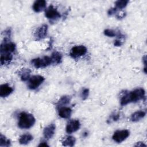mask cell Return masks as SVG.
I'll return each instance as SVG.
<instances>
[{
    "label": "cell",
    "instance_id": "6da1fadb",
    "mask_svg": "<svg viewBox=\"0 0 147 147\" xmlns=\"http://www.w3.org/2000/svg\"><path fill=\"white\" fill-rule=\"evenodd\" d=\"M145 91L142 88H136L131 91L125 92L120 99L121 106H125L129 103L137 102L145 97Z\"/></svg>",
    "mask_w": 147,
    "mask_h": 147
},
{
    "label": "cell",
    "instance_id": "7a4b0ae2",
    "mask_svg": "<svg viewBox=\"0 0 147 147\" xmlns=\"http://www.w3.org/2000/svg\"><path fill=\"white\" fill-rule=\"evenodd\" d=\"M36 119L33 115L30 113L22 112L20 114L18 125L21 129H29L35 123Z\"/></svg>",
    "mask_w": 147,
    "mask_h": 147
},
{
    "label": "cell",
    "instance_id": "3957f363",
    "mask_svg": "<svg viewBox=\"0 0 147 147\" xmlns=\"http://www.w3.org/2000/svg\"><path fill=\"white\" fill-rule=\"evenodd\" d=\"M32 65L36 68H44L52 64L51 57L44 56L43 57H38L33 59L31 61Z\"/></svg>",
    "mask_w": 147,
    "mask_h": 147
},
{
    "label": "cell",
    "instance_id": "277c9868",
    "mask_svg": "<svg viewBox=\"0 0 147 147\" xmlns=\"http://www.w3.org/2000/svg\"><path fill=\"white\" fill-rule=\"evenodd\" d=\"M44 81V78L41 75H33L28 81V87L30 90H36Z\"/></svg>",
    "mask_w": 147,
    "mask_h": 147
},
{
    "label": "cell",
    "instance_id": "5b68a950",
    "mask_svg": "<svg viewBox=\"0 0 147 147\" xmlns=\"http://www.w3.org/2000/svg\"><path fill=\"white\" fill-rule=\"evenodd\" d=\"M87 48L84 45H76L71 49L69 55L74 59L80 57L87 53Z\"/></svg>",
    "mask_w": 147,
    "mask_h": 147
},
{
    "label": "cell",
    "instance_id": "8992f818",
    "mask_svg": "<svg viewBox=\"0 0 147 147\" xmlns=\"http://www.w3.org/2000/svg\"><path fill=\"white\" fill-rule=\"evenodd\" d=\"M130 135V132L128 130H118L115 131L112 137L113 140L117 143H121L125 140Z\"/></svg>",
    "mask_w": 147,
    "mask_h": 147
},
{
    "label": "cell",
    "instance_id": "52a82bcc",
    "mask_svg": "<svg viewBox=\"0 0 147 147\" xmlns=\"http://www.w3.org/2000/svg\"><path fill=\"white\" fill-rule=\"evenodd\" d=\"M15 49V44L11 41H9L7 38H5L4 41L1 45V53H11Z\"/></svg>",
    "mask_w": 147,
    "mask_h": 147
},
{
    "label": "cell",
    "instance_id": "ba28073f",
    "mask_svg": "<svg viewBox=\"0 0 147 147\" xmlns=\"http://www.w3.org/2000/svg\"><path fill=\"white\" fill-rule=\"evenodd\" d=\"M45 17L51 20H56L60 18V13L55 8L53 5L49 6L45 11Z\"/></svg>",
    "mask_w": 147,
    "mask_h": 147
},
{
    "label": "cell",
    "instance_id": "9c48e42d",
    "mask_svg": "<svg viewBox=\"0 0 147 147\" xmlns=\"http://www.w3.org/2000/svg\"><path fill=\"white\" fill-rule=\"evenodd\" d=\"M48 28L47 25L43 24L36 29L34 32V37L37 40H42L47 36Z\"/></svg>",
    "mask_w": 147,
    "mask_h": 147
},
{
    "label": "cell",
    "instance_id": "30bf717a",
    "mask_svg": "<svg viewBox=\"0 0 147 147\" xmlns=\"http://www.w3.org/2000/svg\"><path fill=\"white\" fill-rule=\"evenodd\" d=\"M80 127V123L79 120L72 119L68 122L66 126L65 130L67 133L71 134L78 130Z\"/></svg>",
    "mask_w": 147,
    "mask_h": 147
},
{
    "label": "cell",
    "instance_id": "8fae6325",
    "mask_svg": "<svg viewBox=\"0 0 147 147\" xmlns=\"http://www.w3.org/2000/svg\"><path fill=\"white\" fill-rule=\"evenodd\" d=\"M56 130V125L55 123H51L45 127L43 131L44 137L47 140H49L53 137Z\"/></svg>",
    "mask_w": 147,
    "mask_h": 147
},
{
    "label": "cell",
    "instance_id": "7c38bea8",
    "mask_svg": "<svg viewBox=\"0 0 147 147\" xmlns=\"http://www.w3.org/2000/svg\"><path fill=\"white\" fill-rule=\"evenodd\" d=\"M13 88L7 83L1 84L0 86V96L2 98L9 96L13 92Z\"/></svg>",
    "mask_w": 147,
    "mask_h": 147
},
{
    "label": "cell",
    "instance_id": "4fadbf2b",
    "mask_svg": "<svg viewBox=\"0 0 147 147\" xmlns=\"http://www.w3.org/2000/svg\"><path fill=\"white\" fill-rule=\"evenodd\" d=\"M59 115L62 118H69L72 113V109L66 106H61L58 108Z\"/></svg>",
    "mask_w": 147,
    "mask_h": 147
},
{
    "label": "cell",
    "instance_id": "5bb4252c",
    "mask_svg": "<svg viewBox=\"0 0 147 147\" xmlns=\"http://www.w3.org/2000/svg\"><path fill=\"white\" fill-rule=\"evenodd\" d=\"M47 2L44 0L36 1L33 5V10L36 13L40 12L45 8Z\"/></svg>",
    "mask_w": 147,
    "mask_h": 147
},
{
    "label": "cell",
    "instance_id": "9a60e30c",
    "mask_svg": "<svg viewBox=\"0 0 147 147\" xmlns=\"http://www.w3.org/2000/svg\"><path fill=\"white\" fill-rule=\"evenodd\" d=\"M146 113L143 110H139L133 113L130 116V120L132 122H137L145 116Z\"/></svg>",
    "mask_w": 147,
    "mask_h": 147
},
{
    "label": "cell",
    "instance_id": "2e32d148",
    "mask_svg": "<svg viewBox=\"0 0 147 147\" xmlns=\"http://www.w3.org/2000/svg\"><path fill=\"white\" fill-rule=\"evenodd\" d=\"M51 59L52 60V64H58L61 62L62 55L60 52L57 51H55L52 53L51 56Z\"/></svg>",
    "mask_w": 147,
    "mask_h": 147
},
{
    "label": "cell",
    "instance_id": "e0dca14e",
    "mask_svg": "<svg viewBox=\"0 0 147 147\" xmlns=\"http://www.w3.org/2000/svg\"><path fill=\"white\" fill-rule=\"evenodd\" d=\"M76 142V139L74 137L68 136L65 137L62 141V144L64 146H73Z\"/></svg>",
    "mask_w": 147,
    "mask_h": 147
},
{
    "label": "cell",
    "instance_id": "ac0fdd59",
    "mask_svg": "<svg viewBox=\"0 0 147 147\" xmlns=\"http://www.w3.org/2000/svg\"><path fill=\"white\" fill-rule=\"evenodd\" d=\"M31 71L29 68H22L19 72V75L21 77V79L22 81H26L29 79Z\"/></svg>",
    "mask_w": 147,
    "mask_h": 147
},
{
    "label": "cell",
    "instance_id": "d6986e66",
    "mask_svg": "<svg viewBox=\"0 0 147 147\" xmlns=\"http://www.w3.org/2000/svg\"><path fill=\"white\" fill-rule=\"evenodd\" d=\"M13 59L11 53H1V64L5 65L9 64Z\"/></svg>",
    "mask_w": 147,
    "mask_h": 147
},
{
    "label": "cell",
    "instance_id": "ffe728a7",
    "mask_svg": "<svg viewBox=\"0 0 147 147\" xmlns=\"http://www.w3.org/2000/svg\"><path fill=\"white\" fill-rule=\"evenodd\" d=\"M33 137L30 134H24L22 135L19 138V142L20 144L22 145H26L29 143L32 140Z\"/></svg>",
    "mask_w": 147,
    "mask_h": 147
},
{
    "label": "cell",
    "instance_id": "44dd1931",
    "mask_svg": "<svg viewBox=\"0 0 147 147\" xmlns=\"http://www.w3.org/2000/svg\"><path fill=\"white\" fill-rule=\"evenodd\" d=\"M70 101H71V97L69 96H68V95L63 96L58 100V102L56 103V105L58 108L61 106H65V105H67L68 103H69Z\"/></svg>",
    "mask_w": 147,
    "mask_h": 147
},
{
    "label": "cell",
    "instance_id": "7402d4cb",
    "mask_svg": "<svg viewBox=\"0 0 147 147\" xmlns=\"http://www.w3.org/2000/svg\"><path fill=\"white\" fill-rule=\"evenodd\" d=\"M104 34L105 35L109 36V37H114V36H118L119 38H122L123 37V36L119 32H117L115 30L110 29H106L104 30Z\"/></svg>",
    "mask_w": 147,
    "mask_h": 147
},
{
    "label": "cell",
    "instance_id": "603a6c76",
    "mask_svg": "<svg viewBox=\"0 0 147 147\" xmlns=\"http://www.w3.org/2000/svg\"><path fill=\"white\" fill-rule=\"evenodd\" d=\"M129 1L127 0H121V1H117L115 2V8L118 10V9H122L125 8L127 3H128Z\"/></svg>",
    "mask_w": 147,
    "mask_h": 147
},
{
    "label": "cell",
    "instance_id": "cb8c5ba5",
    "mask_svg": "<svg viewBox=\"0 0 147 147\" xmlns=\"http://www.w3.org/2000/svg\"><path fill=\"white\" fill-rule=\"evenodd\" d=\"M0 146H10V140L2 134H1V136H0Z\"/></svg>",
    "mask_w": 147,
    "mask_h": 147
},
{
    "label": "cell",
    "instance_id": "d4e9b609",
    "mask_svg": "<svg viewBox=\"0 0 147 147\" xmlns=\"http://www.w3.org/2000/svg\"><path fill=\"white\" fill-rule=\"evenodd\" d=\"M89 95V90L88 88H84L81 92V97L83 100L86 99Z\"/></svg>",
    "mask_w": 147,
    "mask_h": 147
},
{
    "label": "cell",
    "instance_id": "484cf974",
    "mask_svg": "<svg viewBox=\"0 0 147 147\" xmlns=\"http://www.w3.org/2000/svg\"><path fill=\"white\" fill-rule=\"evenodd\" d=\"M117 11V9L115 8V7H112V8H110L109 10H108V15L109 16H111L114 14H115Z\"/></svg>",
    "mask_w": 147,
    "mask_h": 147
},
{
    "label": "cell",
    "instance_id": "4316f807",
    "mask_svg": "<svg viewBox=\"0 0 147 147\" xmlns=\"http://www.w3.org/2000/svg\"><path fill=\"white\" fill-rule=\"evenodd\" d=\"M119 118V115L118 114H114V115H113L111 116V119L114 121H116L118 120Z\"/></svg>",
    "mask_w": 147,
    "mask_h": 147
},
{
    "label": "cell",
    "instance_id": "83f0119b",
    "mask_svg": "<svg viewBox=\"0 0 147 147\" xmlns=\"http://www.w3.org/2000/svg\"><path fill=\"white\" fill-rule=\"evenodd\" d=\"M122 44V42L119 40H116L114 42V45L116 47H120Z\"/></svg>",
    "mask_w": 147,
    "mask_h": 147
},
{
    "label": "cell",
    "instance_id": "f1b7e54d",
    "mask_svg": "<svg viewBox=\"0 0 147 147\" xmlns=\"http://www.w3.org/2000/svg\"><path fill=\"white\" fill-rule=\"evenodd\" d=\"M134 146H135L142 147V146H146V145L145 144H144L142 142H138Z\"/></svg>",
    "mask_w": 147,
    "mask_h": 147
},
{
    "label": "cell",
    "instance_id": "f546056e",
    "mask_svg": "<svg viewBox=\"0 0 147 147\" xmlns=\"http://www.w3.org/2000/svg\"><path fill=\"white\" fill-rule=\"evenodd\" d=\"M38 146H49V145L47 144V143L45 141H41Z\"/></svg>",
    "mask_w": 147,
    "mask_h": 147
}]
</instances>
